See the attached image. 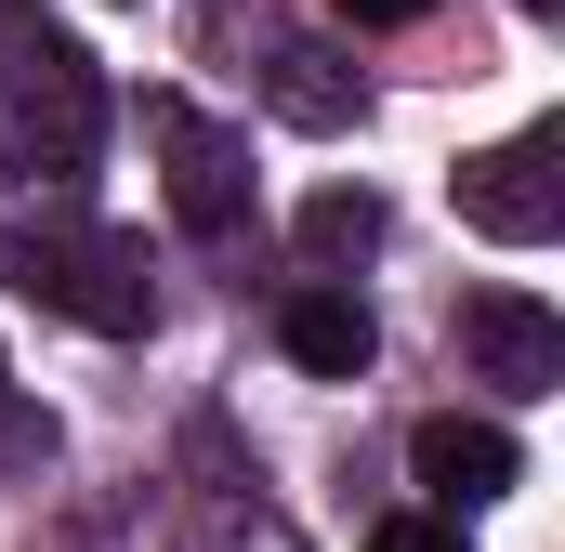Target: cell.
I'll list each match as a JSON object with an SVG mask.
<instances>
[{
	"mask_svg": "<svg viewBox=\"0 0 565 552\" xmlns=\"http://www.w3.org/2000/svg\"><path fill=\"white\" fill-rule=\"evenodd\" d=\"M0 276H13L40 316L93 329V342H132V329H158V276H145V237H119V224L40 211V224H13V237H0Z\"/></svg>",
	"mask_w": 565,
	"mask_h": 552,
	"instance_id": "1",
	"label": "cell"
},
{
	"mask_svg": "<svg viewBox=\"0 0 565 552\" xmlns=\"http://www.w3.org/2000/svg\"><path fill=\"white\" fill-rule=\"evenodd\" d=\"M106 158V66L79 40H13L0 53V171L13 184H79Z\"/></svg>",
	"mask_w": 565,
	"mask_h": 552,
	"instance_id": "2",
	"label": "cell"
},
{
	"mask_svg": "<svg viewBox=\"0 0 565 552\" xmlns=\"http://www.w3.org/2000/svg\"><path fill=\"white\" fill-rule=\"evenodd\" d=\"M460 224H473V237H500V251L565 237V119L487 145V158H460Z\"/></svg>",
	"mask_w": 565,
	"mask_h": 552,
	"instance_id": "3",
	"label": "cell"
},
{
	"mask_svg": "<svg viewBox=\"0 0 565 552\" xmlns=\"http://www.w3.org/2000/svg\"><path fill=\"white\" fill-rule=\"evenodd\" d=\"M145 132L171 145V224H184V237H237V224H250V132H224V119L184 106V93H158Z\"/></svg>",
	"mask_w": 565,
	"mask_h": 552,
	"instance_id": "4",
	"label": "cell"
},
{
	"mask_svg": "<svg viewBox=\"0 0 565 552\" xmlns=\"http://www.w3.org/2000/svg\"><path fill=\"white\" fill-rule=\"evenodd\" d=\"M460 355H473L500 395H553L565 382V316L540 289H473V302H460Z\"/></svg>",
	"mask_w": 565,
	"mask_h": 552,
	"instance_id": "5",
	"label": "cell"
},
{
	"mask_svg": "<svg viewBox=\"0 0 565 552\" xmlns=\"http://www.w3.org/2000/svg\"><path fill=\"white\" fill-rule=\"evenodd\" d=\"M408 474H422L447 513H473V500H513V487H526V447H513L500 421H460V408H447V421L408 434Z\"/></svg>",
	"mask_w": 565,
	"mask_h": 552,
	"instance_id": "6",
	"label": "cell"
},
{
	"mask_svg": "<svg viewBox=\"0 0 565 552\" xmlns=\"http://www.w3.org/2000/svg\"><path fill=\"white\" fill-rule=\"evenodd\" d=\"M277 342H289V369H316V382H369V355H382V329H369V302H355L342 276H302V289H289Z\"/></svg>",
	"mask_w": 565,
	"mask_h": 552,
	"instance_id": "7",
	"label": "cell"
},
{
	"mask_svg": "<svg viewBox=\"0 0 565 552\" xmlns=\"http://www.w3.org/2000/svg\"><path fill=\"white\" fill-rule=\"evenodd\" d=\"M277 119H302V132H355V119H369V79L329 66L316 40H277Z\"/></svg>",
	"mask_w": 565,
	"mask_h": 552,
	"instance_id": "8",
	"label": "cell"
},
{
	"mask_svg": "<svg viewBox=\"0 0 565 552\" xmlns=\"http://www.w3.org/2000/svg\"><path fill=\"white\" fill-rule=\"evenodd\" d=\"M289 237H302V264H316V276H342V264H369V251H382V198H369V184H316Z\"/></svg>",
	"mask_w": 565,
	"mask_h": 552,
	"instance_id": "9",
	"label": "cell"
},
{
	"mask_svg": "<svg viewBox=\"0 0 565 552\" xmlns=\"http://www.w3.org/2000/svg\"><path fill=\"white\" fill-rule=\"evenodd\" d=\"M184 552H302V540H289L277 500H211V513L184 527Z\"/></svg>",
	"mask_w": 565,
	"mask_h": 552,
	"instance_id": "10",
	"label": "cell"
},
{
	"mask_svg": "<svg viewBox=\"0 0 565 552\" xmlns=\"http://www.w3.org/2000/svg\"><path fill=\"white\" fill-rule=\"evenodd\" d=\"M40 460H53V408L0 395V474H40Z\"/></svg>",
	"mask_w": 565,
	"mask_h": 552,
	"instance_id": "11",
	"label": "cell"
},
{
	"mask_svg": "<svg viewBox=\"0 0 565 552\" xmlns=\"http://www.w3.org/2000/svg\"><path fill=\"white\" fill-rule=\"evenodd\" d=\"M369 552H460L447 513H395V527H369Z\"/></svg>",
	"mask_w": 565,
	"mask_h": 552,
	"instance_id": "12",
	"label": "cell"
},
{
	"mask_svg": "<svg viewBox=\"0 0 565 552\" xmlns=\"http://www.w3.org/2000/svg\"><path fill=\"white\" fill-rule=\"evenodd\" d=\"M329 13H342V26H422L434 0H329Z\"/></svg>",
	"mask_w": 565,
	"mask_h": 552,
	"instance_id": "13",
	"label": "cell"
},
{
	"mask_svg": "<svg viewBox=\"0 0 565 552\" xmlns=\"http://www.w3.org/2000/svg\"><path fill=\"white\" fill-rule=\"evenodd\" d=\"M526 13H565V0H526Z\"/></svg>",
	"mask_w": 565,
	"mask_h": 552,
	"instance_id": "14",
	"label": "cell"
}]
</instances>
